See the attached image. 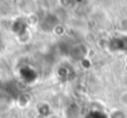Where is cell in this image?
Wrapping results in <instances>:
<instances>
[{
	"label": "cell",
	"mask_w": 127,
	"mask_h": 118,
	"mask_svg": "<svg viewBox=\"0 0 127 118\" xmlns=\"http://www.w3.org/2000/svg\"><path fill=\"white\" fill-rule=\"evenodd\" d=\"M0 44H1V40H0Z\"/></svg>",
	"instance_id": "4"
},
{
	"label": "cell",
	"mask_w": 127,
	"mask_h": 118,
	"mask_svg": "<svg viewBox=\"0 0 127 118\" xmlns=\"http://www.w3.org/2000/svg\"><path fill=\"white\" fill-rule=\"evenodd\" d=\"M87 118H108V117L103 116L100 112H91L90 114H87Z\"/></svg>",
	"instance_id": "1"
},
{
	"label": "cell",
	"mask_w": 127,
	"mask_h": 118,
	"mask_svg": "<svg viewBox=\"0 0 127 118\" xmlns=\"http://www.w3.org/2000/svg\"><path fill=\"white\" fill-rule=\"evenodd\" d=\"M111 118H126V114L122 111H115L111 114Z\"/></svg>",
	"instance_id": "2"
},
{
	"label": "cell",
	"mask_w": 127,
	"mask_h": 118,
	"mask_svg": "<svg viewBox=\"0 0 127 118\" xmlns=\"http://www.w3.org/2000/svg\"><path fill=\"white\" fill-rule=\"evenodd\" d=\"M121 102H122L123 104H127V92L121 96Z\"/></svg>",
	"instance_id": "3"
}]
</instances>
